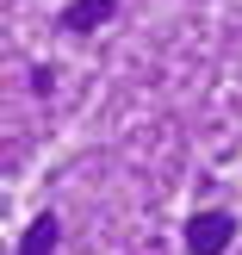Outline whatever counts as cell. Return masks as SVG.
Returning a JSON list of instances; mask_svg holds the SVG:
<instances>
[{"instance_id": "6da1fadb", "label": "cell", "mask_w": 242, "mask_h": 255, "mask_svg": "<svg viewBox=\"0 0 242 255\" xmlns=\"http://www.w3.org/2000/svg\"><path fill=\"white\" fill-rule=\"evenodd\" d=\"M236 243V218L230 212H193L186 218V255H224Z\"/></svg>"}, {"instance_id": "7a4b0ae2", "label": "cell", "mask_w": 242, "mask_h": 255, "mask_svg": "<svg viewBox=\"0 0 242 255\" xmlns=\"http://www.w3.org/2000/svg\"><path fill=\"white\" fill-rule=\"evenodd\" d=\"M118 19V0H69L62 6V31H99V25H112Z\"/></svg>"}, {"instance_id": "3957f363", "label": "cell", "mask_w": 242, "mask_h": 255, "mask_svg": "<svg viewBox=\"0 0 242 255\" xmlns=\"http://www.w3.org/2000/svg\"><path fill=\"white\" fill-rule=\"evenodd\" d=\"M56 237H62L56 212H37V218L25 224V237H19V255H50V249H56Z\"/></svg>"}]
</instances>
